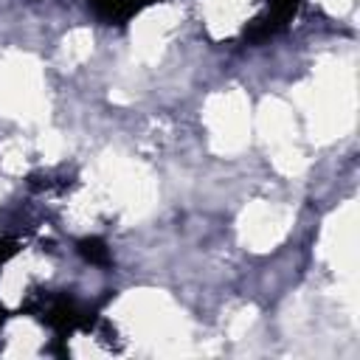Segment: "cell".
I'll return each mask as SVG.
<instances>
[{"instance_id": "obj_1", "label": "cell", "mask_w": 360, "mask_h": 360, "mask_svg": "<svg viewBox=\"0 0 360 360\" xmlns=\"http://www.w3.org/2000/svg\"><path fill=\"white\" fill-rule=\"evenodd\" d=\"M42 321H45L48 326L59 329V332H70V329L82 321V312H79V307H76L68 295H59V298L48 301V307L42 309Z\"/></svg>"}, {"instance_id": "obj_2", "label": "cell", "mask_w": 360, "mask_h": 360, "mask_svg": "<svg viewBox=\"0 0 360 360\" xmlns=\"http://www.w3.org/2000/svg\"><path fill=\"white\" fill-rule=\"evenodd\" d=\"M143 3H149V0H96L98 11L107 14L110 20H124V17H129Z\"/></svg>"}, {"instance_id": "obj_3", "label": "cell", "mask_w": 360, "mask_h": 360, "mask_svg": "<svg viewBox=\"0 0 360 360\" xmlns=\"http://www.w3.org/2000/svg\"><path fill=\"white\" fill-rule=\"evenodd\" d=\"M79 253L90 262V264H110V248L101 242V239H96V236H90V239H82L79 242Z\"/></svg>"}]
</instances>
